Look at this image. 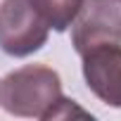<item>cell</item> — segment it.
Wrapping results in <instances>:
<instances>
[{"label": "cell", "mask_w": 121, "mask_h": 121, "mask_svg": "<svg viewBox=\"0 0 121 121\" xmlns=\"http://www.w3.org/2000/svg\"><path fill=\"white\" fill-rule=\"evenodd\" d=\"M29 3L40 14V19L48 24V29L62 33L76 19L83 0H29Z\"/></svg>", "instance_id": "5"}, {"label": "cell", "mask_w": 121, "mask_h": 121, "mask_svg": "<svg viewBox=\"0 0 121 121\" xmlns=\"http://www.w3.org/2000/svg\"><path fill=\"white\" fill-rule=\"evenodd\" d=\"M71 45L78 55L100 45H121V7L116 0H83L71 22Z\"/></svg>", "instance_id": "3"}, {"label": "cell", "mask_w": 121, "mask_h": 121, "mask_svg": "<svg viewBox=\"0 0 121 121\" xmlns=\"http://www.w3.org/2000/svg\"><path fill=\"white\" fill-rule=\"evenodd\" d=\"M116 3H119V7H121V0H116Z\"/></svg>", "instance_id": "6"}, {"label": "cell", "mask_w": 121, "mask_h": 121, "mask_svg": "<svg viewBox=\"0 0 121 121\" xmlns=\"http://www.w3.org/2000/svg\"><path fill=\"white\" fill-rule=\"evenodd\" d=\"M88 88L109 107H121V45H100L81 55Z\"/></svg>", "instance_id": "4"}, {"label": "cell", "mask_w": 121, "mask_h": 121, "mask_svg": "<svg viewBox=\"0 0 121 121\" xmlns=\"http://www.w3.org/2000/svg\"><path fill=\"white\" fill-rule=\"evenodd\" d=\"M48 24L29 0L0 3V50L10 57H29L48 43Z\"/></svg>", "instance_id": "2"}, {"label": "cell", "mask_w": 121, "mask_h": 121, "mask_svg": "<svg viewBox=\"0 0 121 121\" xmlns=\"http://www.w3.org/2000/svg\"><path fill=\"white\" fill-rule=\"evenodd\" d=\"M0 104L12 116L24 119H64L71 114L88 116L62 95V78L45 64H26L0 81Z\"/></svg>", "instance_id": "1"}]
</instances>
